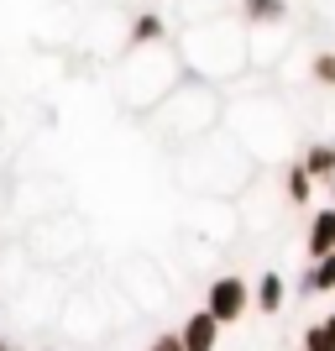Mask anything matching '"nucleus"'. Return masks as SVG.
Segmentation results:
<instances>
[{"label":"nucleus","instance_id":"nucleus-1","mask_svg":"<svg viewBox=\"0 0 335 351\" xmlns=\"http://www.w3.org/2000/svg\"><path fill=\"white\" fill-rule=\"evenodd\" d=\"M178 58L189 63L194 79L204 84H225L251 63V37L236 21H204V27H189L184 43H178Z\"/></svg>","mask_w":335,"mask_h":351},{"label":"nucleus","instance_id":"nucleus-2","mask_svg":"<svg viewBox=\"0 0 335 351\" xmlns=\"http://www.w3.org/2000/svg\"><path fill=\"white\" fill-rule=\"evenodd\" d=\"M215 121H220V95H215V84H204V79H184V84L158 105V126L173 136V142H204Z\"/></svg>","mask_w":335,"mask_h":351},{"label":"nucleus","instance_id":"nucleus-3","mask_svg":"<svg viewBox=\"0 0 335 351\" xmlns=\"http://www.w3.org/2000/svg\"><path fill=\"white\" fill-rule=\"evenodd\" d=\"M73 293L58 283V273H32L21 289H16V304L27 320H63V309H69Z\"/></svg>","mask_w":335,"mask_h":351},{"label":"nucleus","instance_id":"nucleus-4","mask_svg":"<svg viewBox=\"0 0 335 351\" xmlns=\"http://www.w3.org/2000/svg\"><path fill=\"white\" fill-rule=\"evenodd\" d=\"M257 304L251 299V283L241 278V273H220V278H210V293H204V309L215 315L220 325H236L247 309Z\"/></svg>","mask_w":335,"mask_h":351},{"label":"nucleus","instance_id":"nucleus-5","mask_svg":"<svg viewBox=\"0 0 335 351\" xmlns=\"http://www.w3.org/2000/svg\"><path fill=\"white\" fill-rule=\"evenodd\" d=\"M236 226H241V215H236L231 199H194V205H189V231L210 236L215 247H220V241H231Z\"/></svg>","mask_w":335,"mask_h":351},{"label":"nucleus","instance_id":"nucleus-6","mask_svg":"<svg viewBox=\"0 0 335 351\" xmlns=\"http://www.w3.org/2000/svg\"><path fill=\"white\" fill-rule=\"evenodd\" d=\"M63 330H69V336H84V341H100L105 330H110V320H105V315H95V299L73 293L69 309H63Z\"/></svg>","mask_w":335,"mask_h":351},{"label":"nucleus","instance_id":"nucleus-7","mask_svg":"<svg viewBox=\"0 0 335 351\" xmlns=\"http://www.w3.org/2000/svg\"><path fill=\"white\" fill-rule=\"evenodd\" d=\"M220 330H225V325H220L210 309H194L189 320L178 325V336H184V351H220Z\"/></svg>","mask_w":335,"mask_h":351},{"label":"nucleus","instance_id":"nucleus-8","mask_svg":"<svg viewBox=\"0 0 335 351\" xmlns=\"http://www.w3.org/2000/svg\"><path fill=\"white\" fill-rule=\"evenodd\" d=\"M142 47H168V16L162 11H142L126 32V53H142Z\"/></svg>","mask_w":335,"mask_h":351},{"label":"nucleus","instance_id":"nucleus-9","mask_svg":"<svg viewBox=\"0 0 335 351\" xmlns=\"http://www.w3.org/2000/svg\"><path fill=\"white\" fill-rule=\"evenodd\" d=\"M304 252H309V263H325V257L335 252V205H325V210H314V215H309Z\"/></svg>","mask_w":335,"mask_h":351},{"label":"nucleus","instance_id":"nucleus-10","mask_svg":"<svg viewBox=\"0 0 335 351\" xmlns=\"http://www.w3.org/2000/svg\"><path fill=\"white\" fill-rule=\"evenodd\" d=\"M267 105H273V95H262V100L241 105V116H251V126H257V132L267 126V121H262V116H267ZM236 142L251 152V162H257V158H277V152H283V136H273V142H251V132H247V136H236Z\"/></svg>","mask_w":335,"mask_h":351},{"label":"nucleus","instance_id":"nucleus-11","mask_svg":"<svg viewBox=\"0 0 335 351\" xmlns=\"http://www.w3.org/2000/svg\"><path fill=\"white\" fill-rule=\"evenodd\" d=\"M251 299H257V309H262V315H277V309H283V299H288V283H283V273H277V267H267L262 278L251 283Z\"/></svg>","mask_w":335,"mask_h":351},{"label":"nucleus","instance_id":"nucleus-12","mask_svg":"<svg viewBox=\"0 0 335 351\" xmlns=\"http://www.w3.org/2000/svg\"><path fill=\"white\" fill-rule=\"evenodd\" d=\"M283 16H288V0H241V21H247L251 32L283 27Z\"/></svg>","mask_w":335,"mask_h":351},{"label":"nucleus","instance_id":"nucleus-13","mask_svg":"<svg viewBox=\"0 0 335 351\" xmlns=\"http://www.w3.org/2000/svg\"><path fill=\"white\" fill-rule=\"evenodd\" d=\"M309 194H314V178H309L304 158H299V162L283 168V199H288V205H309Z\"/></svg>","mask_w":335,"mask_h":351},{"label":"nucleus","instance_id":"nucleus-14","mask_svg":"<svg viewBox=\"0 0 335 351\" xmlns=\"http://www.w3.org/2000/svg\"><path fill=\"white\" fill-rule=\"evenodd\" d=\"M304 168H309V178H314V184H330V178H335V142H309Z\"/></svg>","mask_w":335,"mask_h":351},{"label":"nucleus","instance_id":"nucleus-15","mask_svg":"<svg viewBox=\"0 0 335 351\" xmlns=\"http://www.w3.org/2000/svg\"><path fill=\"white\" fill-rule=\"evenodd\" d=\"M304 293H335V252L304 273Z\"/></svg>","mask_w":335,"mask_h":351},{"label":"nucleus","instance_id":"nucleus-16","mask_svg":"<svg viewBox=\"0 0 335 351\" xmlns=\"http://www.w3.org/2000/svg\"><path fill=\"white\" fill-rule=\"evenodd\" d=\"M304 351H335V330H330L325 320H314V325L304 330Z\"/></svg>","mask_w":335,"mask_h":351},{"label":"nucleus","instance_id":"nucleus-17","mask_svg":"<svg viewBox=\"0 0 335 351\" xmlns=\"http://www.w3.org/2000/svg\"><path fill=\"white\" fill-rule=\"evenodd\" d=\"M309 73H314V84L335 89V53H314V63H309Z\"/></svg>","mask_w":335,"mask_h":351},{"label":"nucleus","instance_id":"nucleus-18","mask_svg":"<svg viewBox=\"0 0 335 351\" xmlns=\"http://www.w3.org/2000/svg\"><path fill=\"white\" fill-rule=\"evenodd\" d=\"M147 351H184V336L178 330H158V336L147 341Z\"/></svg>","mask_w":335,"mask_h":351},{"label":"nucleus","instance_id":"nucleus-19","mask_svg":"<svg viewBox=\"0 0 335 351\" xmlns=\"http://www.w3.org/2000/svg\"><path fill=\"white\" fill-rule=\"evenodd\" d=\"M0 351H16V346H11V341H5V336H0Z\"/></svg>","mask_w":335,"mask_h":351},{"label":"nucleus","instance_id":"nucleus-20","mask_svg":"<svg viewBox=\"0 0 335 351\" xmlns=\"http://www.w3.org/2000/svg\"><path fill=\"white\" fill-rule=\"evenodd\" d=\"M325 325H330V330H335V309H330V315H325Z\"/></svg>","mask_w":335,"mask_h":351},{"label":"nucleus","instance_id":"nucleus-21","mask_svg":"<svg viewBox=\"0 0 335 351\" xmlns=\"http://www.w3.org/2000/svg\"><path fill=\"white\" fill-rule=\"evenodd\" d=\"M330 205H335V178H330Z\"/></svg>","mask_w":335,"mask_h":351},{"label":"nucleus","instance_id":"nucleus-22","mask_svg":"<svg viewBox=\"0 0 335 351\" xmlns=\"http://www.w3.org/2000/svg\"><path fill=\"white\" fill-rule=\"evenodd\" d=\"M47 351H58V346H47Z\"/></svg>","mask_w":335,"mask_h":351}]
</instances>
